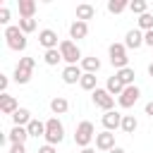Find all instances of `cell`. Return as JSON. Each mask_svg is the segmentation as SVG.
Segmentation results:
<instances>
[{
    "label": "cell",
    "instance_id": "obj_1",
    "mask_svg": "<svg viewBox=\"0 0 153 153\" xmlns=\"http://www.w3.org/2000/svg\"><path fill=\"white\" fill-rule=\"evenodd\" d=\"M96 139V127H93V122H88V120H81L79 124H76V129H74V143L79 146V148H88V143Z\"/></svg>",
    "mask_w": 153,
    "mask_h": 153
},
{
    "label": "cell",
    "instance_id": "obj_2",
    "mask_svg": "<svg viewBox=\"0 0 153 153\" xmlns=\"http://www.w3.org/2000/svg\"><path fill=\"white\" fill-rule=\"evenodd\" d=\"M62 139H65V127H62V122H60L57 117L45 120V143L55 146V143H62Z\"/></svg>",
    "mask_w": 153,
    "mask_h": 153
},
{
    "label": "cell",
    "instance_id": "obj_3",
    "mask_svg": "<svg viewBox=\"0 0 153 153\" xmlns=\"http://www.w3.org/2000/svg\"><path fill=\"white\" fill-rule=\"evenodd\" d=\"M5 38H7V45L12 50H26V33L19 29V26H5Z\"/></svg>",
    "mask_w": 153,
    "mask_h": 153
},
{
    "label": "cell",
    "instance_id": "obj_4",
    "mask_svg": "<svg viewBox=\"0 0 153 153\" xmlns=\"http://www.w3.org/2000/svg\"><path fill=\"white\" fill-rule=\"evenodd\" d=\"M108 55H110V65H112L117 72L124 69V67H129V57H127L124 43H112V45L108 48Z\"/></svg>",
    "mask_w": 153,
    "mask_h": 153
},
{
    "label": "cell",
    "instance_id": "obj_5",
    "mask_svg": "<svg viewBox=\"0 0 153 153\" xmlns=\"http://www.w3.org/2000/svg\"><path fill=\"white\" fill-rule=\"evenodd\" d=\"M60 53H62V60L67 65H76V62L84 60L81 57V50H79V45L74 41H60Z\"/></svg>",
    "mask_w": 153,
    "mask_h": 153
},
{
    "label": "cell",
    "instance_id": "obj_6",
    "mask_svg": "<svg viewBox=\"0 0 153 153\" xmlns=\"http://www.w3.org/2000/svg\"><path fill=\"white\" fill-rule=\"evenodd\" d=\"M139 96H141V88L134 84V86H127L124 91H122V96H117V103H120V108H131L136 100H139Z\"/></svg>",
    "mask_w": 153,
    "mask_h": 153
},
{
    "label": "cell",
    "instance_id": "obj_7",
    "mask_svg": "<svg viewBox=\"0 0 153 153\" xmlns=\"http://www.w3.org/2000/svg\"><path fill=\"white\" fill-rule=\"evenodd\" d=\"M91 98H93V103H96L100 110H105V112L115 108V96H110L105 88H96V91L91 93Z\"/></svg>",
    "mask_w": 153,
    "mask_h": 153
},
{
    "label": "cell",
    "instance_id": "obj_8",
    "mask_svg": "<svg viewBox=\"0 0 153 153\" xmlns=\"http://www.w3.org/2000/svg\"><path fill=\"white\" fill-rule=\"evenodd\" d=\"M38 43L45 48V50H53V48H60V41H57V33L53 29H41L38 31Z\"/></svg>",
    "mask_w": 153,
    "mask_h": 153
},
{
    "label": "cell",
    "instance_id": "obj_9",
    "mask_svg": "<svg viewBox=\"0 0 153 153\" xmlns=\"http://www.w3.org/2000/svg\"><path fill=\"white\" fill-rule=\"evenodd\" d=\"M122 117H124V115H120L117 110H108V112L100 117V122H103L105 131H115V129L122 127Z\"/></svg>",
    "mask_w": 153,
    "mask_h": 153
},
{
    "label": "cell",
    "instance_id": "obj_10",
    "mask_svg": "<svg viewBox=\"0 0 153 153\" xmlns=\"http://www.w3.org/2000/svg\"><path fill=\"white\" fill-rule=\"evenodd\" d=\"M141 45H143V31H141V29H129L127 36H124V48L136 50V48H141Z\"/></svg>",
    "mask_w": 153,
    "mask_h": 153
},
{
    "label": "cell",
    "instance_id": "obj_11",
    "mask_svg": "<svg viewBox=\"0 0 153 153\" xmlns=\"http://www.w3.org/2000/svg\"><path fill=\"white\" fill-rule=\"evenodd\" d=\"M96 148L110 153V151L115 148V134H112V131H100V134H96Z\"/></svg>",
    "mask_w": 153,
    "mask_h": 153
},
{
    "label": "cell",
    "instance_id": "obj_12",
    "mask_svg": "<svg viewBox=\"0 0 153 153\" xmlns=\"http://www.w3.org/2000/svg\"><path fill=\"white\" fill-rule=\"evenodd\" d=\"M81 76H84V69L79 65H67L62 69V81L65 84H76V81H81Z\"/></svg>",
    "mask_w": 153,
    "mask_h": 153
},
{
    "label": "cell",
    "instance_id": "obj_13",
    "mask_svg": "<svg viewBox=\"0 0 153 153\" xmlns=\"http://www.w3.org/2000/svg\"><path fill=\"white\" fill-rule=\"evenodd\" d=\"M17 110H19L17 98L10 96V93H2V96H0V112H5V115H14Z\"/></svg>",
    "mask_w": 153,
    "mask_h": 153
},
{
    "label": "cell",
    "instance_id": "obj_14",
    "mask_svg": "<svg viewBox=\"0 0 153 153\" xmlns=\"http://www.w3.org/2000/svg\"><path fill=\"white\" fill-rule=\"evenodd\" d=\"M93 17H96V7L93 5H88V2L76 5V22H86L88 24V19H93Z\"/></svg>",
    "mask_w": 153,
    "mask_h": 153
},
{
    "label": "cell",
    "instance_id": "obj_15",
    "mask_svg": "<svg viewBox=\"0 0 153 153\" xmlns=\"http://www.w3.org/2000/svg\"><path fill=\"white\" fill-rule=\"evenodd\" d=\"M36 2L33 0H19V19H33Z\"/></svg>",
    "mask_w": 153,
    "mask_h": 153
},
{
    "label": "cell",
    "instance_id": "obj_16",
    "mask_svg": "<svg viewBox=\"0 0 153 153\" xmlns=\"http://www.w3.org/2000/svg\"><path fill=\"white\" fill-rule=\"evenodd\" d=\"M69 36L72 38H86L88 36V24L86 22H72V26H69Z\"/></svg>",
    "mask_w": 153,
    "mask_h": 153
},
{
    "label": "cell",
    "instance_id": "obj_17",
    "mask_svg": "<svg viewBox=\"0 0 153 153\" xmlns=\"http://www.w3.org/2000/svg\"><path fill=\"white\" fill-rule=\"evenodd\" d=\"M33 117H31V112L26 110V108H19L14 115H12V122H14V127H29V122H31Z\"/></svg>",
    "mask_w": 153,
    "mask_h": 153
},
{
    "label": "cell",
    "instance_id": "obj_18",
    "mask_svg": "<svg viewBox=\"0 0 153 153\" xmlns=\"http://www.w3.org/2000/svg\"><path fill=\"white\" fill-rule=\"evenodd\" d=\"M124 88H127V86H124L115 74H112V76L108 79V84H105V91H108L110 96H122V91H124Z\"/></svg>",
    "mask_w": 153,
    "mask_h": 153
},
{
    "label": "cell",
    "instance_id": "obj_19",
    "mask_svg": "<svg viewBox=\"0 0 153 153\" xmlns=\"http://www.w3.org/2000/svg\"><path fill=\"white\" fill-rule=\"evenodd\" d=\"M50 110H53L55 115H65V112L69 110V103H67V98H65V96H55V98L50 100Z\"/></svg>",
    "mask_w": 153,
    "mask_h": 153
},
{
    "label": "cell",
    "instance_id": "obj_20",
    "mask_svg": "<svg viewBox=\"0 0 153 153\" xmlns=\"http://www.w3.org/2000/svg\"><path fill=\"white\" fill-rule=\"evenodd\" d=\"M7 139H10L12 143H24V141L29 139V131H26V127H12L10 134H7Z\"/></svg>",
    "mask_w": 153,
    "mask_h": 153
},
{
    "label": "cell",
    "instance_id": "obj_21",
    "mask_svg": "<svg viewBox=\"0 0 153 153\" xmlns=\"http://www.w3.org/2000/svg\"><path fill=\"white\" fill-rule=\"evenodd\" d=\"M81 69H84L86 74H96V72L100 69V60L93 57V55H91V57H84V60H81Z\"/></svg>",
    "mask_w": 153,
    "mask_h": 153
},
{
    "label": "cell",
    "instance_id": "obj_22",
    "mask_svg": "<svg viewBox=\"0 0 153 153\" xmlns=\"http://www.w3.org/2000/svg\"><path fill=\"white\" fill-rule=\"evenodd\" d=\"M115 76L124 84V86H134V76H136V72L131 69V67H124V69H120V72H115Z\"/></svg>",
    "mask_w": 153,
    "mask_h": 153
},
{
    "label": "cell",
    "instance_id": "obj_23",
    "mask_svg": "<svg viewBox=\"0 0 153 153\" xmlns=\"http://www.w3.org/2000/svg\"><path fill=\"white\" fill-rule=\"evenodd\" d=\"M26 131H29V136H45V122H41V120H31L29 122V127H26Z\"/></svg>",
    "mask_w": 153,
    "mask_h": 153
},
{
    "label": "cell",
    "instance_id": "obj_24",
    "mask_svg": "<svg viewBox=\"0 0 153 153\" xmlns=\"http://www.w3.org/2000/svg\"><path fill=\"white\" fill-rule=\"evenodd\" d=\"M136 127H139V122H136L134 115H124V117H122V127H120V129H122L124 134H134Z\"/></svg>",
    "mask_w": 153,
    "mask_h": 153
},
{
    "label": "cell",
    "instance_id": "obj_25",
    "mask_svg": "<svg viewBox=\"0 0 153 153\" xmlns=\"http://www.w3.org/2000/svg\"><path fill=\"white\" fill-rule=\"evenodd\" d=\"M43 60H45V65H50V67H55L60 60H62V53H60V48H53V50H45L43 53Z\"/></svg>",
    "mask_w": 153,
    "mask_h": 153
},
{
    "label": "cell",
    "instance_id": "obj_26",
    "mask_svg": "<svg viewBox=\"0 0 153 153\" xmlns=\"http://www.w3.org/2000/svg\"><path fill=\"white\" fill-rule=\"evenodd\" d=\"M79 86H81L84 91H91V93H93V91L98 88V86H96V74H86V72H84V76H81V81H79Z\"/></svg>",
    "mask_w": 153,
    "mask_h": 153
},
{
    "label": "cell",
    "instance_id": "obj_27",
    "mask_svg": "<svg viewBox=\"0 0 153 153\" xmlns=\"http://www.w3.org/2000/svg\"><path fill=\"white\" fill-rule=\"evenodd\" d=\"M124 10H129V2L127 0H110L108 2V12H112V14H120Z\"/></svg>",
    "mask_w": 153,
    "mask_h": 153
},
{
    "label": "cell",
    "instance_id": "obj_28",
    "mask_svg": "<svg viewBox=\"0 0 153 153\" xmlns=\"http://www.w3.org/2000/svg\"><path fill=\"white\" fill-rule=\"evenodd\" d=\"M139 29L146 33V31H153V14L151 12H146V14H141L139 17Z\"/></svg>",
    "mask_w": 153,
    "mask_h": 153
},
{
    "label": "cell",
    "instance_id": "obj_29",
    "mask_svg": "<svg viewBox=\"0 0 153 153\" xmlns=\"http://www.w3.org/2000/svg\"><path fill=\"white\" fill-rule=\"evenodd\" d=\"M146 7H148L146 0H131V2H129V12H134V14H139V17L146 14Z\"/></svg>",
    "mask_w": 153,
    "mask_h": 153
},
{
    "label": "cell",
    "instance_id": "obj_30",
    "mask_svg": "<svg viewBox=\"0 0 153 153\" xmlns=\"http://www.w3.org/2000/svg\"><path fill=\"white\" fill-rule=\"evenodd\" d=\"M14 81H17V84H29V81H31V72L14 67Z\"/></svg>",
    "mask_w": 153,
    "mask_h": 153
},
{
    "label": "cell",
    "instance_id": "obj_31",
    "mask_svg": "<svg viewBox=\"0 0 153 153\" xmlns=\"http://www.w3.org/2000/svg\"><path fill=\"white\" fill-rule=\"evenodd\" d=\"M24 33H31V31H36V19H19V24H17Z\"/></svg>",
    "mask_w": 153,
    "mask_h": 153
},
{
    "label": "cell",
    "instance_id": "obj_32",
    "mask_svg": "<svg viewBox=\"0 0 153 153\" xmlns=\"http://www.w3.org/2000/svg\"><path fill=\"white\" fill-rule=\"evenodd\" d=\"M19 69H29V72H33V67H36V60L33 57H19V65H17Z\"/></svg>",
    "mask_w": 153,
    "mask_h": 153
},
{
    "label": "cell",
    "instance_id": "obj_33",
    "mask_svg": "<svg viewBox=\"0 0 153 153\" xmlns=\"http://www.w3.org/2000/svg\"><path fill=\"white\" fill-rule=\"evenodd\" d=\"M0 24L12 26V24H10V7H0Z\"/></svg>",
    "mask_w": 153,
    "mask_h": 153
},
{
    "label": "cell",
    "instance_id": "obj_34",
    "mask_svg": "<svg viewBox=\"0 0 153 153\" xmlns=\"http://www.w3.org/2000/svg\"><path fill=\"white\" fill-rule=\"evenodd\" d=\"M7 86H10V79H7L5 74H0V91L5 93V91H7Z\"/></svg>",
    "mask_w": 153,
    "mask_h": 153
},
{
    "label": "cell",
    "instance_id": "obj_35",
    "mask_svg": "<svg viewBox=\"0 0 153 153\" xmlns=\"http://www.w3.org/2000/svg\"><path fill=\"white\" fill-rule=\"evenodd\" d=\"M10 153H26V148H24V143H12Z\"/></svg>",
    "mask_w": 153,
    "mask_h": 153
},
{
    "label": "cell",
    "instance_id": "obj_36",
    "mask_svg": "<svg viewBox=\"0 0 153 153\" xmlns=\"http://www.w3.org/2000/svg\"><path fill=\"white\" fill-rule=\"evenodd\" d=\"M38 153H57V151H55V146H50V143H43V146L38 148Z\"/></svg>",
    "mask_w": 153,
    "mask_h": 153
},
{
    "label": "cell",
    "instance_id": "obj_37",
    "mask_svg": "<svg viewBox=\"0 0 153 153\" xmlns=\"http://www.w3.org/2000/svg\"><path fill=\"white\" fill-rule=\"evenodd\" d=\"M143 43H146L148 48H153V31H146V33H143Z\"/></svg>",
    "mask_w": 153,
    "mask_h": 153
},
{
    "label": "cell",
    "instance_id": "obj_38",
    "mask_svg": "<svg viewBox=\"0 0 153 153\" xmlns=\"http://www.w3.org/2000/svg\"><path fill=\"white\" fill-rule=\"evenodd\" d=\"M146 115H148V117H153V100H151V103H146Z\"/></svg>",
    "mask_w": 153,
    "mask_h": 153
},
{
    "label": "cell",
    "instance_id": "obj_39",
    "mask_svg": "<svg viewBox=\"0 0 153 153\" xmlns=\"http://www.w3.org/2000/svg\"><path fill=\"white\" fill-rule=\"evenodd\" d=\"M79 153H96V148H91V146H88V148H81Z\"/></svg>",
    "mask_w": 153,
    "mask_h": 153
},
{
    "label": "cell",
    "instance_id": "obj_40",
    "mask_svg": "<svg viewBox=\"0 0 153 153\" xmlns=\"http://www.w3.org/2000/svg\"><path fill=\"white\" fill-rule=\"evenodd\" d=\"M110 153H127V151H124V148H120V146H115V148H112Z\"/></svg>",
    "mask_w": 153,
    "mask_h": 153
},
{
    "label": "cell",
    "instance_id": "obj_41",
    "mask_svg": "<svg viewBox=\"0 0 153 153\" xmlns=\"http://www.w3.org/2000/svg\"><path fill=\"white\" fill-rule=\"evenodd\" d=\"M148 74H151V76H153V62H151V65H148Z\"/></svg>",
    "mask_w": 153,
    "mask_h": 153
}]
</instances>
